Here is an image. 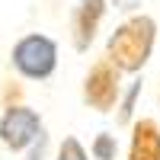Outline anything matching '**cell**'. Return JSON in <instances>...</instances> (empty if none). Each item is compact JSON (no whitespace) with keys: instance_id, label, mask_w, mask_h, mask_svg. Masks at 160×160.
Here are the masks:
<instances>
[{"instance_id":"cell-1","label":"cell","mask_w":160,"mask_h":160,"mask_svg":"<svg viewBox=\"0 0 160 160\" xmlns=\"http://www.w3.org/2000/svg\"><path fill=\"white\" fill-rule=\"evenodd\" d=\"M154 38H157V22L151 16H131L112 32L109 45H106V58L118 71H141L154 51Z\"/></svg>"},{"instance_id":"cell-2","label":"cell","mask_w":160,"mask_h":160,"mask_svg":"<svg viewBox=\"0 0 160 160\" xmlns=\"http://www.w3.org/2000/svg\"><path fill=\"white\" fill-rule=\"evenodd\" d=\"M13 68L29 80H45L58 68V45L48 35H26L13 48Z\"/></svg>"},{"instance_id":"cell-3","label":"cell","mask_w":160,"mask_h":160,"mask_svg":"<svg viewBox=\"0 0 160 160\" xmlns=\"http://www.w3.org/2000/svg\"><path fill=\"white\" fill-rule=\"evenodd\" d=\"M118 77L122 71L115 68L109 58H102L93 64V71L87 74V87H83V99L90 106H96L99 112H109L115 99H118Z\"/></svg>"},{"instance_id":"cell-4","label":"cell","mask_w":160,"mask_h":160,"mask_svg":"<svg viewBox=\"0 0 160 160\" xmlns=\"http://www.w3.org/2000/svg\"><path fill=\"white\" fill-rule=\"evenodd\" d=\"M38 135H42V122H38V115L32 109H26V106H13L3 115V122H0V138H3V144L13 148V151L29 148Z\"/></svg>"},{"instance_id":"cell-5","label":"cell","mask_w":160,"mask_h":160,"mask_svg":"<svg viewBox=\"0 0 160 160\" xmlns=\"http://www.w3.org/2000/svg\"><path fill=\"white\" fill-rule=\"evenodd\" d=\"M128 160H160V125L154 118H141L131 128Z\"/></svg>"},{"instance_id":"cell-6","label":"cell","mask_w":160,"mask_h":160,"mask_svg":"<svg viewBox=\"0 0 160 160\" xmlns=\"http://www.w3.org/2000/svg\"><path fill=\"white\" fill-rule=\"evenodd\" d=\"M99 16H102V0H83V7L77 10V45H80V48L90 45Z\"/></svg>"},{"instance_id":"cell-7","label":"cell","mask_w":160,"mask_h":160,"mask_svg":"<svg viewBox=\"0 0 160 160\" xmlns=\"http://www.w3.org/2000/svg\"><path fill=\"white\" fill-rule=\"evenodd\" d=\"M115 151H118V144H115V135H102L93 141V157L96 160H115Z\"/></svg>"},{"instance_id":"cell-8","label":"cell","mask_w":160,"mask_h":160,"mask_svg":"<svg viewBox=\"0 0 160 160\" xmlns=\"http://www.w3.org/2000/svg\"><path fill=\"white\" fill-rule=\"evenodd\" d=\"M58 160H90V157H87L83 148H80V141H77V138H64L61 151H58Z\"/></svg>"},{"instance_id":"cell-9","label":"cell","mask_w":160,"mask_h":160,"mask_svg":"<svg viewBox=\"0 0 160 160\" xmlns=\"http://www.w3.org/2000/svg\"><path fill=\"white\" fill-rule=\"evenodd\" d=\"M138 3H141V0H115V7H118V10H135Z\"/></svg>"}]
</instances>
